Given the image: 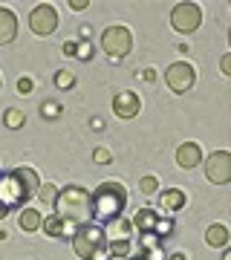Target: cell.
I'll list each match as a JSON object with an SVG mask.
<instances>
[{"mask_svg":"<svg viewBox=\"0 0 231 260\" xmlns=\"http://www.w3.org/2000/svg\"><path fill=\"white\" fill-rule=\"evenodd\" d=\"M55 214L64 223L81 229V225L92 223V194L81 185H67L58 191Z\"/></svg>","mask_w":231,"mask_h":260,"instance_id":"cell-1","label":"cell"},{"mask_svg":"<svg viewBox=\"0 0 231 260\" xmlns=\"http://www.w3.org/2000/svg\"><path fill=\"white\" fill-rule=\"evenodd\" d=\"M127 205V191L119 179H104L102 185L92 191V220L95 223H113L119 220Z\"/></svg>","mask_w":231,"mask_h":260,"instance_id":"cell-2","label":"cell"},{"mask_svg":"<svg viewBox=\"0 0 231 260\" xmlns=\"http://www.w3.org/2000/svg\"><path fill=\"white\" fill-rule=\"evenodd\" d=\"M107 249V232L102 223H87L73 234V251L81 260H95V254H102Z\"/></svg>","mask_w":231,"mask_h":260,"instance_id":"cell-3","label":"cell"},{"mask_svg":"<svg viewBox=\"0 0 231 260\" xmlns=\"http://www.w3.org/2000/svg\"><path fill=\"white\" fill-rule=\"evenodd\" d=\"M102 49L110 61H121L133 49V35L127 26H107L102 32Z\"/></svg>","mask_w":231,"mask_h":260,"instance_id":"cell-4","label":"cell"},{"mask_svg":"<svg viewBox=\"0 0 231 260\" xmlns=\"http://www.w3.org/2000/svg\"><path fill=\"white\" fill-rule=\"evenodd\" d=\"M165 84H168V90H171V93L185 95L196 84L194 64H188V61H174V64L165 70Z\"/></svg>","mask_w":231,"mask_h":260,"instance_id":"cell-5","label":"cell"},{"mask_svg":"<svg viewBox=\"0 0 231 260\" xmlns=\"http://www.w3.org/2000/svg\"><path fill=\"white\" fill-rule=\"evenodd\" d=\"M200 23H203V9H200L196 3H191V0L176 3L174 9H171V26H174L176 32H182V35L196 32Z\"/></svg>","mask_w":231,"mask_h":260,"instance_id":"cell-6","label":"cell"},{"mask_svg":"<svg viewBox=\"0 0 231 260\" xmlns=\"http://www.w3.org/2000/svg\"><path fill=\"white\" fill-rule=\"evenodd\" d=\"M32 197L23 182H20L15 174H0V205H6V208H18V205H26V200Z\"/></svg>","mask_w":231,"mask_h":260,"instance_id":"cell-7","label":"cell"},{"mask_svg":"<svg viewBox=\"0 0 231 260\" xmlns=\"http://www.w3.org/2000/svg\"><path fill=\"white\" fill-rule=\"evenodd\" d=\"M29 29H32L38 38L52 35L58 29V9L52 3H38L35 9L29 12Z\"/></svg>","mask_w":231,"mask_h":260,"instance_id":"cell-8","label":"cell"},{"mask_svg":"<svg viewBox=\"0 0 231 260\" xmlns=\"http://www.w3.org/2000/svg\"><path fill=\"white\" fill-rule=\"evenodd\" d=\"M205 179L214 185H225L231 182V153L228 150H214L205 159Z\"/></svg>","mask_w":231,"mask_h":260,"instance_id":"cell-9","label":"cell"},{"mask_svg":"<svg viewBox=\"0 0 231 260\" xmlns=\"http://www.w3.org/2000/svg\"><path fill=\"white\" fill-rule=\"evenodd\" d=\"M139 110H142V99L133 90H121L113 95V113L119 119H133V116H139Z\"/></svg>","mask_w":231,"mask_h":260,"instance_id":"cell-10","label":"cell"},{"mask_svg":"<svg viewBox=\"0 0 231 260\" xmlns=\"http://www.w3.org/2000/svg\"><path fill=\"white\" fill-rule=\"evenodd\" d=\"M185 205H188V197H185V191H179V188H168V191H162L156 200V211L159 217L165 214V217H174L176 211H182Z\"/></svg>","mask_w":231,"mask_h":260,"instance_id":"cell-11","label":"cell"},{"mask_svg":"<svg viewBox=\"0 0 231 260\" xmlns=\"http://www.w3.org/2000/svg\"><path fill=\"white\" fill-rule=\"evenodd\" d=\"M203 159H205V156H203V148H200L196 142H182V145L176 148V165L185 168V171L196 168Z\"/></svg>","mask_w":231,"mask_h":260,"instance_id":"cell-12","label":"cell"},{"mask_svg":"<svg viewBox=\"0 0 231 260\" xmlns=\"http://www.w3.org/2000/svg\"><path fill=\"white\" fill-rule=\"evenodd\" d=\"M18 38V18H15V12L6 9V6H0V47H6Z\"/></svg>","mask_w":231,"mask_h":260,"instance_id":"cell-13","label":"cell"},{"mask_svg":"<svg viewBox=\"0 0 231 260\" xmlns=\"http://www.w3.org/2000/svg\"><path fill=\"white\" fill-rule=\"evenodd\" d=\"M41 232H46L49 237H64V240H73V234L78 232V229H75V225H70V223H64V220L52 211L44 220V229H41Z\"/></svg>","mask_w":231,"mask_h":260,"instance_id":"cell-14","label":"cell"},{"mask_svg":"<svg viewBox=\"0 0 231 260\" xmlns=\"http://www.w3.org/2000/svg\"><path fill=\"white\" fill-rule=\"evenodd\" d=\"M133 232H139V234H150L153 229H156V223H159V211L156 208H139L136 214H133Z\"/></svg>","mask_w":231,"mask_h":260,"instance_id":"cell-15","label":"cell"},{"mask_svg":"<svg viewBox=\"0 0 231 260\" xmlns=\"http://www.w3.org/2000/svg\"><path fill=\"white\" fill-rule=\"evenodd\" d=\"M205 243H208L211 249H225L231 243V229L225 223H211L205 229Z\"/></svg>","mask_w":231,"mask_h":260,"instance_id":"cell-16","label":"cell"},{"mask_svg":"<svg viewBox=\"0 0 231 260\" xmlns=\"http://www.w3.org/2000/svg\"><path fill=\"white\" fill-rule=\"evenodd\" d=\"M18 229L26 234H35L44 229V214L38 211V208H20L18 214Z\"/></svg>","mask_w":231,"mask_h":260,"instance_id":"cell-17","label":"cell"},{"mask_svg":"<svg viewBox=\"0 0 231 260\" xmlns=\"http://www.w3.org/2000/svg\"><path fill=\"white\" fill-rule=\"evenodd\" d=\"M104 232H107V243H113V240H130V237H133V223L124 220V217H119V220L107 223Z\"/></svg>","mask_w":231,"mask_h":260,"instance_id":"cell-18","label":"cell"},{"mask_svg":"<svg viewBox=\"0 0 231 260\" xmlns=\"http://www.w3.org/2000/svg\"><path fill=\"white\" fill-rule=\"evenodd\" d=\"M12 174H15V177H18L20 182H23V185L29 188V191H32V194H38V188L44 185V182H41V177H38V171H35V168H29V165H20V168H15Z\"/></svg>","mask_w":231,"mask_h":260,"instance_id":"cell-19","label":"cell"},{"mask_svg":"<svg viewBox=\"0 0 231 260\" xmlns=\"http://www.w3.org/2000/svg\"><path fill=\"white\" fill-rule=\"evenodd\" d=\"M58 191H61V188H55L52 182H44V185L38 188V203H41V205H46V208H52V211H55Z\"/></svg>","mask_w":231,"mask_h":260,"instance_id":"cell-20","label":"cell"},{"mask_svg":"<svg viewBox=\"0 0 231 260\" xmlns=\"http://www.w3.org/2000/svg\"><path fill=\"white\" fill-rule=\"evenodd\" d=\"M107 254H110V260H130V240L107 243Z\"/></svg>","mask_w":231,"mask_h":260,"instance_id":"cell-21","label":"cell"},{"mask_svg":"<svg viewBox=\"0 0 231 260\" xmlns=\"http://www.w3.org/2000/svg\"><path fill=\"white\" fill-rule=\"evenodd\" d=\"M3 124L9 130H20L26 124V116H23V110H18V107H9V110L3 113Z\"/></svg>","mask_w":231,"mask_h":260,"instance_id":"cell-22","label":"cell"},{"mask_svg":"<svg viewBox=\"0 0 231 260\" xmlns=\"http://www.w3.org/2000/svg\"><path fill=\"white\" fill-rule=\"evenodd\" d=\"M52 81H55L58 90H73L75 87V73L73 70H58V73L52 75Z\"/></svg>","mask_w":231,"mask_h":260,"instance_id":"cell-23","label":"cell"},{"mask_svg":"<svg viewBox=\"0 0 231 260\" xmlns=\"http://www.w3.org/2000/svg\"><path fill=\"white\" fill-rule=\"evenodd\" d=\"M139 191H142L145 197L159 194V179L153 177V174H148V177H142V179H139Z\"/></svg>","mask_w":231,"mask_h":260,"instance_id":"cell-24","label":"cell"},{"mask_svg":"<svg viewBox=\"0 0 231 260\" xmlns=\"http://www.w3.org/2000/svg\"><path fill=\"white\" fill-rule=\"evenodd\" d=\"M61 110H64V107L58 102H52V99H49V102H41V116H44V119H58Z\"/></svg>","mask_w":231,"mask_h":260,"instance_id":"cell-25","label":"cell"},{"mask_svg":"<svg viewBox=\"0 0 231 260\" xmlns=\"http://www.w3.org/2000/svg\"><path fill=\"white\" fill-rule=\"evenodd\" d=\"M153 234H156V237H162V240H165V237H171V234H174V220H171V217H159V223H156V229H153Z\"/></svg>","mask_w":231,"mask_h":260,"instance_id":"cell-26","label":"cell"},{"mask_svg":"<svg viewBox=\"0 0 231 260\" xmlns=\"http://www.w3.org/2000/svg\"><path fill=\"white\" fill-rule=\"evenodd\" d=\"M75 58H78V61H92V44L90 41H78V44H75Z\"/></svg>","mask_w":231,"mask_h":260,"instance_id":"cell-27","label":"cell"},{"mask_svg":"<svg viewBox=\"0 0 231 260\" xmlns=\"http://www.w3.org/2000/svg\"><path fill=\"white\" fill-rule=\"evenodd\" d=\"M32 90H35V81H32V75H20V78H18V93H20V95H29Z\"/></svg>","mask_w":231,"mask_h":260,"instance_id":"cell-28","label":"cell"},{"mask_svg":"<svg viewBox=\"0 0 231 260\" xmlns=\"http://www.w3.org/2000/svg\"><path fill=\"white\" fill-rule=\"evenodd\" d=\"M139 257H142V260H168L165 251H162V246H156V249H148V251H139Z\"/></svg>","mask_w":231,"mask_h":260,"instance_id":"cell-29","label":"cell"},{"mask_svg":"<svg viewBox=\"0 0 231 260\" xmlns=\"http://www.w3.org/2000/svg\"><path fill=\"white\" fill-rule=\"evenodd\" d=\"M92 162L107 165V162H110V150H107V148H95V150H92Z\"/></svg>","mask_w":231,"mask_h":260,"instance_id":"cell-30","label":"cell"},{"mask_svg":"<svg viewBox=\"0 0 231 260\" xmlns=\"http://www.w3.org/2000/svg\"><path fill=\"white\" fill-rule=\"evenodd\" d=\"M220 73L222 75H231V52H225V55L220 58Z\"/></svg>","mask_w":231,"mask_h":260,"instance_id":"cell-31","label":"cell"},{"mask_svg":"<svg viewBox=\"0 0 231 260\" xmlns=\"http://www.w3.org/2000/svg\"><path fill=\"white\" fill-rule=\"evenodd\" d=\"M75 44H78V41H67L64 47H61V52H64L67 58H75Z\"/></svg>","mask_w":231,"mask_h":260,"instance_id":"cell-32","label":"cell"},{"mask_svg":"<svg viewBox=\"0 0 231 260\" xmlns=\"http://www.w3.org/2000/svg\"><path fill=\"white\" fill-rule=\"evenodd\" d=\"M87 6H90L87 0H70V9H73V12H84Z\"/></svg>","mask_w":231,"mask_h":260,"instance_id":"cell-33","label":"cell"},{"mask_svg":"<svg viewBox=\"0 0 231 260\" xmlns=\"http://www.w3.org/2000/svg\"><path fill=\"white\" fill-rule=\"evenodd\" d=\"M168 260H188V254H185V251H171Z\"/></svg>","mask_w":231,"mask_h":260,"instance_id":"cell-34","label":"cell"},{"mask_svg":"<svg viewBox=\"0 0 231 260\" xmlns=\"http://www.w3.org/2000/svg\"><path fill=\"white\" fill-rule=\"evenodd\" d=\"M90 127L92 130H104V119H90Z\"/></svg>","mask_w":231,"mask_h":260,"instance_id":"cell-35","label":"cell"},{"mask_svg":"<svg viewBox=\"0 0 231 260\" xmlns=\"http://www.w3.org/2000/svg\"><path fill=\"white\" fill-rule=\"evenodd\" d=\"M142 78H145V81H153V78H156V73H153V70H145V73H142Z\"/></svg>","mask_w":231,"mask_h":260,"instance_id":"cell-36","label":"cell"},{"mask_svg":"<svg viewBox=\"0 0 231 260\" xmlns=\"http://www.w3.org/2000/svg\"><path fill=\"white\" fill-rule=\"evenodd\" d=\"M6 217H9V208H6V205H0V220H6Z\"/></svg>","mask_w":231,"mask_h":260,"instance_id":"cell-37","label":"cell"},{"mask_svg":"<svg viewBox=\"0 0 231 260\" xmlns=\"http://www.w3.org/2000/svg\"><path fill=\"white\" fill-rule=\"evenodd\" d=\"M222 260H231V251H225V254H222Z\"/></svg>","mask_w":231,"mask_h":260,"instance_id":"cell-38","label":"cell"},{"mask_svg":"<svg viewBox=\"0 0 231 260\" xmlns=\"http://www.w3.org/2000/svg\"><path fill=\"white\" fill-rule=\"evenodd\" d=\"M130 260H142V257H130Z\"/></svg>","mask_w":231,"mask_h":260,"instance_id":"cell-39","label":"cell"},{"mask_svg":"<svg viewBox=\"0 0 231 260\" xmlns=\"http://www.w3.org/2000/svg\"><path fill=\"white\" fill-rule=\"evenodd\" d=\"M0 87H3V78H0Z\"/></svg>","mask_w":231,"mask_h":260,"instance_id":"cell-40","label":"cell"}]
</instances>
